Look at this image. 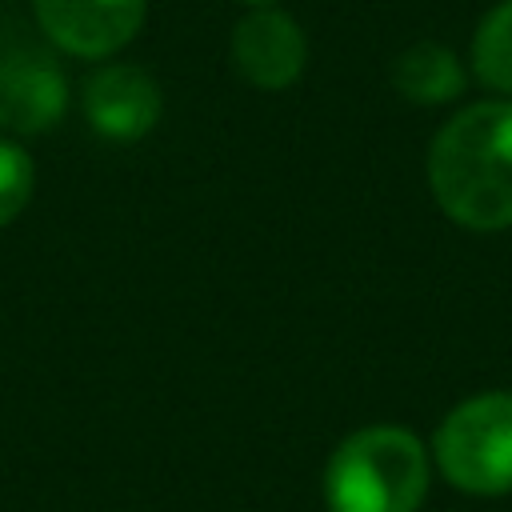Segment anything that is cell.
Masks as SVG:
<instances>
[{
    "instance_id": "cell-3",
    "label": "cell",
    "mask_w": 512,
    "mask_h": 512,
    "mask_svg": "<svg viewBox=\"0 0 512 512\" xmlns=\"http://www.w3.org/2000/svg\"><path fill=\"white\" fill-rule=\"evenodd\" d=\"M444 480L472 496L512 492V392L456 404L432 440Z\"/></svg>"
},
{
    "instance_id": "cell-11",
    "label": "cell",
    "mask_w": 512,
    "mask_h": 512,
    "mask_svg": "<svg viewBox=\"0 0 512 512\" xmlns=\"http://www.w3.org/2000/svg\"><path fill=\"white\" fill-rule=\"evenodd\" d=\"M248 4H264V0H248Z\"/></svg>"
},
{
    "instance_id": "cell-1",
    "label": "cell",
    "mask_w": 512,
    "mask_h": 512,
    "mask_svg": "<svg viewBox=\"0 0 512 512\" xmlns=\"http://www.w3.org/2000/svg\"><path fill=\"white\" fill-rule=\"evenodd\" d=\"M428 184L460 228H512V100L456 112L428 148Z\"/></svg>"
},
{
    "instance_id": "cell-7",
    "label": "cell",
    "mask_w": 512,
    "mask_h": 512,
    "mask_svg": "<svg viewBox=\"0 0 512 512\" xmlns=\"http://www.w3.org/2000/svg\"><path fill=\"white\" fill-rule=\"evenodd\" d=\"M232 60L236 72L256 88H288L308 60L304 32L292 16L264 8L236 24L232 32Z\"/></svg>"
},
{
    "instance_id": "cell-5",
    "label": "cell",
    "mask_w": 512,
    "mask_h": 512,
    "mask_svg": "<svg viewBox=\"0 0 512 512\" xmlns=\"http://www.w3.org/2000/svg\"><path fill=\"white\" fill-rule=\"evenodd\" d=\"M44 36L72 56H112L140 24L148 0H32Z\"/></svg>"
},
{
    "instance_id": "cell-10",
    "label": "cell",
    "mask_w": 512,
    "mask_h": 512,
    "mask_svg": "<svg viewBox=\"0 0 512 512\" xmlns=\"http://www.w3.org/2000/svg\"><path fill=\"white\" fill-rule=\"evenodd\" d=\"M32 160L20 144L0 140V228L28 204L32 196Z\"/></svg>"
},
{
    "instance_id": "cell-8",
    "label": "cell",
    "mask_w": 512,
    "mask_h": 512,
    "mask_svg": "<svg viewBox=\"0 0 512 512\" xmlns=\"http://www.w3.org/2000/svg\"><path fill=\"white\" fill-rule=\"evenodd\" d=\"M392 84L412 104H448L464 92V68L452 48L420 40L392 60Z\"/></svg>"
},
{
    "instance_id": "cell-4",
    "label": "cell",
    "mask_w": 512,
    "mask_h": 512,
    "mask_svg": "<svg viewBox=\"0 0 512 512\" xmlns=\"http://www.w3.org/2000/svg\"><path fill=\"white\" fill-rule=\"evenodd\" d=\"M64 76L56 60L0 32V132H44L64 112Z\"/></svg>"
},
{
    "instance_id": "cell-6",
    "label": "cell",
    "mask_w": 512,
    "mask_h": 512,
    "mask_svg": "<svg viewBox=\"0 0 512 512\" xmlns=\"http://www.w3.org/2000/svg\"><path fill=\"white\" fill-rule=\"evenodd\" d=\"M84 116L108 140H140L160 120V88L136 64H112L88 76Z\"/></svg>"
},
{
    "instance_id": "cell-9",
    "label": "cell",
    "mask_w": 512,
    "mask_h": 512,
    "mask_svg": "<svg viewBox=\"0 0 512 512\" xmlns=\"http://www.w3.org/2000/svg\"><path fill=\"white\" fill-rule=\"evenodd\" d=\"M472 68L484 88L512 96V0L496 4L480 20L472 36Z\"/></svg>"
},
{
    "instance_id": "cell-2",
    "label": "cell",
    "mask_w": 512,
    "mask_h": 512,
    "mask_svg": "<svg viewBox=\"0 0 512 512\" xmlns=\"http://www.w3.org/2000/svg\"><path fill=\"white\" fill-rule=\"evenodd\" d=\"M428 492V452L404 428L352 432L328 460L324 500L332 512H416Z\"/></svg>"
}]
</instances>
